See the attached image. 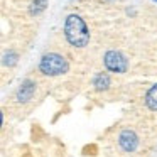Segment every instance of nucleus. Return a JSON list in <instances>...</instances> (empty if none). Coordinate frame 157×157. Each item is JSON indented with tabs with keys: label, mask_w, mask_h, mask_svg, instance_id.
I'll list each match as a JSON object with an SVG mask.
<instances>
[{
	"label": "nucleus",
	"mask_w": 157,
	"mask_h": 157,
	"mask_svg": "<svg viewBox=\"0 0 157 157\" xmlns=\"http://www.w3.org/2000/svg\"><path fill=\"white\" fill-rule=\"evenodd\" d=\"M64 37L73 48H85L90 42V31L85 21L76 14H69L64 22Z\"/></svg>",
	"instance_id": "1"
},
{
	"label": "nucleus",
	"mask_w": 157,
	"mask_h": 157,
	"mask_svg": "<svg viewBox=\"0 0 157 157\" xmlns=\"http://www.w3.org/2000/svg\"><path fill=\"white\" fill-rule=\"evenodd\" d=\"M39 69L46 76H61L64 73H68L69 64L64 56L58 54V52H48L41 58Z\"/></svg>",
	"instance_id": "2"
},
{
	"label": "nucleus",
	"mask_w": 157,
	"mask_h": 157,
	"mask_svg": "<svg viewBox=\"0 0 157 157\" xmlns=\"http://www.w3.org/2000/svg\"><path fill=\"white\" fill-rule=\"evenodd\" d=\"M103 63H105V68L108 69V71H112V73H125L127 66H128L127 58L120 51H115V49L105 52Z\"/></svg>",
	"instance_id": "3"
},
{
	"label": "nucleus",
	"mask_w": 157,
	"mask_h": 157,
	"mask_svg": "<svg viewBox=\"0 0 157 157\" xmlns=\"http://www.w3.org/2000/svg\"><path fill=\"white\" fill-rule=\"evenodd\" d=\"M118 144L125 152H135L137 147H139V137H137V133L133 130L125 128L118 135Z\"/></svg>",
	"instance_id": "4"
},
{
	"label": "nucleus",
	"mask_w": 157,
	"mask_h": 157,
	"mask_svg": "<svg viewBox=\"0 0 157 157\" xmlns=\"http://www.w3.org/2000/svg\"><path fill=\"white\" fill-rule=\"evenodd\" d=\"M34 93H36V83L32 79H24L19 86V90L15 91V98H17V101L25 103L34 96Z\"/></svg>",
	"instance_id": "5"
},
{
	"label": "nucleus",
	"mask_w": 157,
	"mask_h": 157,
	"mask_svg": "<svg viewBox=\"0 0 157 157\" xmlns=\"http://www.w3.org/2000/svg\"><path fill=\"white\" fill-rule=\"evenodd\" d=\"M110 83H112V79H110L108 73H98L93 78V86H95L96 91H105V90H108Z\"/></svg>",
	"instance_id": "6"
},
{
	"label": "nucleus",
	"mask_w": 157,
	"mask_h": 157,
	"mask_svg": "<svg viewBox=\"0 0 157 157\" xmlns=\"http://www.w3.org/2000/svg\"><path fill=\"white\" fill-rule=\"evenodd\" d=\"M145 105L149 110L157 112V83L154 86H150L149 91L145 93Z\"/></svg>",
	"instance_id": "7"
},
{
	"label": "nucleus",
	"mask_w": 157,
	"mask_h": 157,
	"mask_svg": "<svg viewBox=\"0 0 157 157\" xmlns=\"http://www.w3.org/2000/svg\"><path fill=\"white\" fill-rule=\"evenodd\" d=\"M46 4H48V0H34V2L31 4V14L32 15H39L46 9Z\"/></svg>",
	"instance_id": "8"
},
{
	"label": "nucleus",
	"mask_w": 157,
	"mask_h": 157,
	"mask_svg": "<svg viewBox=\"0 0 157 157\" xmlns=\"http://www.w3.org/2000/svg\"><path fill=\"white\" fill-rule=\"evenodd\" d=\"M17 52H14V51H9V52H5L4 54V64L5 66H14L15 63H17Z\"/></svg>",
	"instance_id": "9"
},
{
	"label": "nucleus",
	"mask_w": 157,
	"mask_h": 157,
	"mask_svg": "<svg viewBox=\"0 0 157 157\" xmlns=\"http://www.w3.org/2000/svg\"><path fill=\"white\" fill-rule=\"evenodd\" d=\"M155 2H157V0H155Z\"/></svg>",
	"instance_id": "10"
}]
</instances>
